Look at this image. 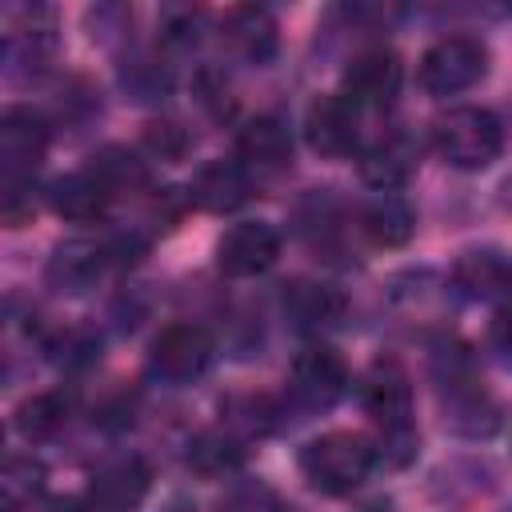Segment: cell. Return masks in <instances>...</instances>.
Segmentation results:
<instances>
[{
  "instance_id": "cell-21",
  "label": "cell",
  "mask_w": 512,
  "mask_h": 512,
  "mask_svg": "<svg viewBox=\"0 0 512 512\" xmlns=\"http://www.w3.org/2000/svg\"><path fill=\"white\" fill-rule=\"evenodd\" d=\"M244 464V440L232 428H204L188 440V468L204 480L228 476Z\"/></svg>"
},
{
  "instance_id": "cell-10",
  "label": "cell",
  "mask_w": 512,
  "mask_h": 512,
  "mask_svg": "<svg viewBox=\"0 0 512 512\" xmlns=\"http://www.w3.org/2000/svg\"><path fill=\"white\" fill-rule=\"evenodd\" d=\"M400 80H404V64L392 48H364L348 60L340 92L356 108H388L400 92Z\"/></svg>"
},
{
  "instance_id": "cell-25",
  "label": "cell",
  "mask_w": 512,
  "mask_h": 512,
  "mask_svg": "<svg viewBox=\"0 0 512 512\" xmlns=\"http://www.w3.org/2000/svg\"><path fill=\"white\" fill-rule=\"evenodd\" d=\"M220 512H292V504L264 480H240L220 500Z\"/></svg>"
},
{
  "instance_id": "cell-16",
  "label": "cell",
  "mask_w": 512,
  "mask_h": 512,
  "mask_svg": "<svg viewBox=\"0 0 512 512\" xmlns=\"http://www.w3.org/2000/svg\"><path fill=\"white\" fill-rule=\"evenodd\" d=\"M284 316L300 332H320L344 316V296L324 280H292L284 284Z\"/></svg>"
},
{
  "instance_id": "cell-1",
  "label": "cell",
  "mask_w": 512,
  "mask_h": 512,
  "mask_svg": "<svg viewBox=\"0 0 512 512\" xmlns=\"http://www.w3.org/2000/svg\"><path fill=\"white\" fill-rule=\"evenodd\" d=\"M376 464V448L364 432H324L316 440H308L300 448V476L308 480V488L324 492V496H348L356 492Z\"/></svg>"
},
{
  "instance_id": "cell-19",
  "label": "cell",
  "mask_w": 512,
  "mask_h": 512,
  "mask_svg": "<svg viewBox=\"0 0 512 512\" xmlns=\"http://www.w3.org/2000/svg\"><path fill=\"white\" fill-rule=\"evenodd\" d=\"M412 172H416V144H412L404 132L380 136V140L360 156V176H364L376 192H396Z\"/></svg>"
},
{
  "instance_id": "cell-15",
  "label": "cell",
  "mask_w": 512,
  "mask_h": 512,
  "mask_svg": "<svg viewBox=\"0 0 512 512\" xmlns=\"http://www.w3.org/2000/svg\"><path fill=\"white\" fill-rule=\"evenodd\" d=\"M108 256H112L108 244H96V240H64L48 256V284L56 292H84V288L96 284V276L104 272Z\"/></svg>"
},
{
  "instance_id": "cell-22",
  "label": "cell",
  "mask_w": 512,
  "mask_h": 512,
  "mask_svg": "<svg viewBox=\"0 0 512 512\" xmlns=\"http://www.w3.org/2000/svg\"><path fill=\"white\" fill-rule=\"evenodd\" d=\"M88 168L96 172V180H100L112 196L140 192V188L148 184V168H144V160H140L132 148H124V144H108V148L92 152Z\"/></svg>"
},
{
  "instance_id": "cell-8",
  "label": "cell",
  "mask_w": 512,
  "mask_h": 512,
  "mask_svg": "<svg viewBox=\"0 0 512 512\" xmlns=\"http://www.w3.org/2000/svg\"><path fill=\"white\" fill-rule=\"evenodd\" d=\"M304 140L328 160H344L360 144V108L344 92L316 96L304 112Z\"/></svg>"
},
{
  "instance_id": "cell-23",
  "label": "cell",
  "mask_w": 512,
  "mask_h": 512,
  "mask_svg": "<svg viewBox=\"0 0 512 512\" xmlns=\"http://www.w3.org/2000/svg\"><path fill=\"white\" fill-rule=\"evenodd\" d=\"M40 492H44V464L32 460V456H8L4 472H0V508L20 512Z\"/></svg>"
},
{
  "instance_id": "cell-9",
  "label": "cell",
  "mask_w": 512,
  "mask_h": 512,
  "mask_svg": "<svg viewBox=\"0 0 512 512\" xmlns=\"http://www.w3.org/2000/svg\"><path fill=\"white\" fill-rule=\"evenodd\" d=\"M280 256V232L264 220H240L216 240V268L232 280L260 276Z\"/></svg>"
},
{
  "instance_id": "cell-18",
  "label": "cell",
  "mask_w": 512,
  "mask_h": 512,
  "mask_svg": "<svg viewBox=\"0 0 512 512\" xmlns=\"http://www.w3.org/2000/svg\"><path fill=\"white\" fill-rule=\"evenodd\" d=\"M236 156L248 168H284L292 160V132L280 116H252L236 132Z\"/></svg>"
},
{
  "instance_id": "cell-27",
  "label": "cell",
  "mask_w": 512,
  "mask_h": 512,
  "mask_svg": "<svg viewBox=\"0 0 512 512\" xmlns=\"http://www.w3.org/2000/svg\"><path fill=\"white\" fill-rule=\"evenodd\" d=\"M484 340H488V352H492L504 368H512V304H508V308H496V316L488 320Z\"/></svg>"
},
{
  "instance_id": "cell-17",
  "label": "cell",
  "mask_w": 512,
  "mask_h": 512,
  "mask_svg": "<svg viewBox=\"0 0 512 512\" xmlns=\"http://www.w3.org/2000/svg\"><path fill=\"white\" fill-rule=\"evenodd\" d=\"M112 192L96 180L92 168H80V172H64L48 184V204L56 216L64 220H76V224H88V220H100L104 208H108Z\"/></svg>"
},
{
  "instance_id": "cell-5",
  "label": "cell",
  "mask_w": 512,
  "mask_h": 512,
  "mask_svg": "<svg viewBox=\"0 0 512 512\" xmlns=\"http://www.w3.org/2000/svg\"><path fill=\"white\" fill-rule=\"evenodd\" d=\"M212 336L208 328L192 324V320H172L164 324L152 344H148V368L152 376L168 380V384H188V380H200L212 364Z\"/></svg>"
},
{
  "instance_id": "cell-13",
  "label": "cell",
  "mask_w": 512,
  "mask_h": 512,
  "mask_svg": "<svg viewBox=\"0 0 512 512\" xmlns=\"http://www.w3.org/2000/svg\"><path fill=\"white\" fill-rule=\"evenodd\" d=\"M220 40L228 44L232 56H240L248 64H268L276 56V44H280L272 12L260 8V4H236V8H228L224 20H220Z\"/></svg>"
},
{
  "instance_id": "cell-6",
  "label": "cell",
  "mask_w": 512,
  "mask_h": 512,
  "mask_svg": "<svg viewBox=\"0 0 512 512\" xmlns=\"http://www.w3.org/2000/svg\"><path fill=\"white\" fill-rule=\"evenodd\" d=\"M348 388V364L336 348L328 344H308L296 352L292 368H288V396L308 408V412H324L332 408Z\"/></svg>"
},
{
  "instance_id": "cell-29",
  "label": "cell",
  "mask_w": 512,
  "mask_h": 512,
  "mask_svg": "<svg viewBox=\"0 0 512 512\" xmlns=\"http://www.w3.org/2000/svg\"><path fill=\"white\" fill-rule=\"evenodd\" d=\"M500 512H512V504H508V508H500Z\"/></svg>"
},
{
  "instance_id": "cell-3",
  "label": "cell",
  "mask_w": 512,
  "mask_h": 512,
  "mask_svg": "<svg viewBox=\"0 0 512 512\" xmlns=\"http://www.w3.org/2000/svg\"><path fill=\"white\" fill-rule=\"evenodd\" d=\"M364 412L372 416V424L384 432V444L404 456H412L416 448V428H412V384L408 372L400 368V360L380 356L368 376H364Z\"/></svg>"
},
{
  "instance_id": "cell-26",
  "label": "cell",
  "mask_w": 512,
  "mask_h": 512,
  "mask_svg": "<svg viewBox=\"0 0 512 512\" xmlns=\"http://www.w3.org/2000/svg\"><path fill=\"white\" fill-rule=\"evenodd\" d=\"M140 140H144V148H148L152 156H160V160H180V156H184V148H188L184 128H180V124H172V120H148Z\"/></svg>"
},
{
  "instance_id": "cell-20",
  "label": "cell",
  "mask_w": 512,
  "mask_h": 512,
  "mask_svg": "<svg viewBox=\"0 0 512 512\" xmlns=\"http://www.w3.org/2000/svg\"><path fill=\"white\" fill-rule=\"evenodd\" d=\"M360 232L376 248H400L416 232V212H412V204L400 192H376L360 208Z\"/></svg>"
},
{
  "instance_id": "cell-11",
  "label": "cell",
  "mask_w": 512,
  "mask_h": 512,
  "mask_svg": "<svg viewBox=\"0 0 512 512\" xmlns=\"http://www.w3.org/2000/svg\"><path fill=\"white\" fill-rule=\"evenodd\" d=\"M452 288L464 300L508 308L512 304V256L500 252V248H468V252H460L456 264H452Z\"/></svg>"
},
{
  "instance_id": "cell-24",
  "label": "cell",
  "mask_w": 512,
  "mask_h": 512,
  "mask_svg": "<svg viewBox=\"0 0 512 512\" xmlns=\"http://www.w3.org/2000/svg\"><path fill=\"white\" fill-rule=\"evenodd\" d=\"M68 420V400L60 392H40V396H28L20 408H16V432L24 440H48L64 428Z\"/></svg>"
},
{
  "instance_id": "cell-2",
  "label": "cell",
  "mask_w": 512,
  "mask_h": 512,
  "mask_svg": "<svg viewBox=\"0 0 512 512\" xmlns=\"http://www.w3.org/2000/svg\"><path fill=\"white\" fill-rule=\"evenodd\" d=\"M432 148L444 164H452L460 172H480L500 156L504 124L488 108L460 104L432 120Z\"/></svg>"
},
{
  "instance_id": "cell-12",
  "label": "cell",
  "mask_w": 512,
  "mask_h": 512,
  "mask_svg": "<svg viewBox=\"0 0 512 512\" xmlns=\"http://www.w3.org/2000/svg\"><path fill=\"white\" fill-rule=\"evenodd\" d=\"M148 484H152L148 464L136 452H120V456H108L104 464L92 468L88 496L108 512H128V508H136L144 500Z\"/></svg>"
},
{
  "instance_id": "cell-14",
  "label": "cell",
  "mask_w": 512,
  "mask_h": 512,
  "mask_svg": "<svg viewBox=\"0 0 512 512\" xmlns=\"http://www.w3.org/2000/svg\"><path fill=\"white\" fill-rule=\"evenodd\" d=\"M188 196L204 212H236L252 196V176H248V168L240 160H224V156L220 160H204L192 172Z\"/></svg>"
},
{
  "instance_id": "cell-28",
  "label": "cell",
  "mask_w": 512,
  "mask_h": 512,
  "mask_svg": "<svg viewBox=\"0 0 512 512\" xmlns=\"http://www.w3.org/2000/svg\"><path fill=\"white\" fill-rule=\"evenodd\" d=\"M44 512H84V500H76V496H52L44 504Z\"/></svg>"
},
{
  "instance_id": "cell-7",
  "label": "cell",
  "mask_w": 512,
  "mask_h": 512,
  "mask_svg": "<svg viewBox=\"0 0 512 512\" xmlns=\"http://www.w3.org/2000/svg\"><path fill=\"white\" fill-rule=\"evenodd\" d=\"M44 152H48V120L28 104L4 108V116H0V172H4V184L32 180Z\"/></svg>"
},
{
  "instance_id": "cell-4",
  "label": "cell",
  "mask_w": 512,
  "mask_h": 512,
  "mask_svg": "<svg viewBox=\"0 0 512 512\" xmlns=\"http://www.w3.org/2000/svg\"><path fill=\"white\" fill-rule=\"evenodd\" d=\"M488 72V48L480 36H468V32H452V36H440L436 44L424 48L420 56V88L428 96H456L472 84H480Z\"/></svg>"
}]
</instances>
